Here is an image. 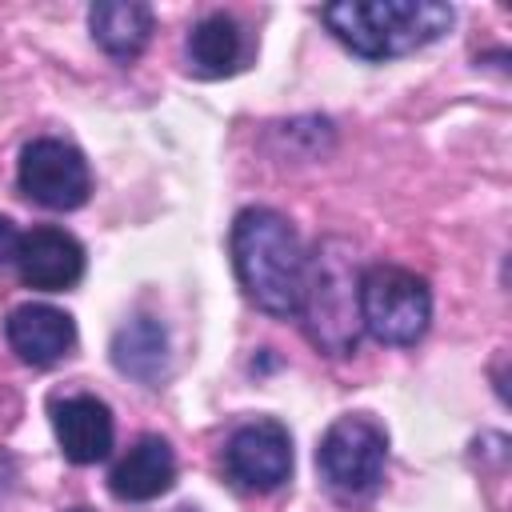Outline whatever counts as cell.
I'll return each instance as SVG.
<instances>
[{"label": "cell", "instance_id": "obj_1", "mask_svg": "<svg viewBox=\"0 0 512 512\" xmlns=\"http://www.w3.org/2000/svg\"><path fill=\"white\" fill-rule=\"evenodd\" d=\"M304 248L296 228L272 208H244L232 220V264L244 296L268 316H296L304 288Z\"/></svg>", "mask_w": 512, "mask_h": 512}, {"label": "cell", "instance_id": "obj_2", "mask_svg": "<svg viewBox=\"0 0 512 512\" xmlns=\"http://www.w3.org/2000/svg\"><path fill=\"white\" fill-rule=\"evenodd\" d=\"M452 4L440 0H344L328 4L320 20L364 60H388L440 40L452 28Z\"/></svg>", "mask_w": 512, "mask_h": 512}, {"label": "cell", "instance_id": "obj_3", "mask_svg": "<svg viewBox=\"0 0 512 512\" xmlns=\"http://www.w3.org/2000/svg\"><path fill=\"white\" fill-rule=\"evenodd\" d=\"M304 332L328 356H348L360 340V276L348 260V244L324 240L316 244L312 260H304V288L300 308Z\"/></svg>", "mask_w": 512, "mask_h": 512}, {"label": "cell", "instance_id": "obj_4", "mask_svg": "<svg viewBox=\"0 0 512 512\" xmlns=\"http://www.w3.org/2000/svg\"><path fill=\"white\" fill-rule=\"evenodd\" d=\"M432 320L428 280L400 264H372L360 272V324L380 344H416Z\"/></svg>", "mask_w": 512, "mask_h": 512}, {"label": "cell", "instance_id": "obj_5", "mask_svg": "<svg viewBox=\"0 0 512 512\" xmlns=\"http://www.w3.org/2000/svg\"><path fill=\"white\" fill-rule=\"evenodd\" d=\"M384 460L388 436L372 416H340L336 424H328L316 448L320 476L340 496H368L384 476Z\"/></svg>", "mask_w": 512, "mask_h": 512}, {"label": "cell", "instance_id": "obj_6", "mask_svg": "<svg viewBox=\"0 0 512 512\" xmlns=\"http://www.w3.org/2000/svg\"><path fill=\"white\" fill-rule=\"evenodd\" d=\"M16 180L28 200H36L40 208H52V212H72L92 192V172H88L84 152L64 140H52V136L24 144Z\"/></svg>", "mask_w": 512, "mask_h": 512}, {"label": "cell", "instance_id": "obj_7", "mask_svg": "<svg viewBox=\"0 0 512 512\" xmlns=\"http://www.w3.org/2000/svg\"><path fill=\"white\" fill-rule=\"evenodd\" d=\"M224 468L252 492H272L292 476V436L280 420H252L224 444Z\"/></svg>", "mask_w": 512, "mask_h": 512}, {"label": "cell", "instance_id": "obj_8", "mask_svg": "<svg viewBox=\"0 0 512 512\" xmlns=\"http://www.w3.org/2000/svg\"><path fill=\"white\" fill-rule=\"evenodd\" d=\"M12 264L28 288L64 292L84 276V248L64 228H32V232H20Z\"/></svg>", "mask_w": 512, "mask_h": 512}, {"label": "cell", "instance_id": "obj_9", "mask_svg": "<svg viewBox=\"0 0 512 512\" xmlns=\"http://www.w3.org/2000/svg\"><path fill=\"white\" fill-rule=\"evenodd\" d=\"M52 428L60 440V452L72 464H96L112 452L116 440V424H112V408L100 396H64L52 404Z\"/></svg>", "mask_w": 512, "mask_h": 512}, {"label": "cell", "instance_id": "obj_10", "mask_svg": "<svg viewBox=\"0 0 512 512\" xmlns=\"http://www.w3.org/2000/svg\"><path fill=\"white\" fill-rule=\"evenodd\" d=\"M8 344L12 352L32 364V368H48L56 360H64L76 344V324L68 312L52 308V304H20L8 312Z\"/></svg>", "mask_w": 512, "mask_h": 512}, {"label": "cell", "instance_id": "obj_11", "mask_svg": "<svg viewBox=\"0 0 512 512\" xmlns=\"http://www.w3.org/2000/svg\"><path fill=\"white\" fill-rule=\"evenodd\" d=\"M172 484H176V452H172V444L160 440V436L136 440V444L116 460V468L108 472L112 496H116V500H128V504L156 500V496H164Z\"/></svg>", "mask_w": 512, "mask_h": 512}, {"label": "cell", "instance_id": "obj_12", "mask_svg": "<svg viewBox=\"0 0 512 512\" xmlns=\"http://www.w3.org/2000/svg\"><path fill=\"white\" fill-rule=\"evenodd\" d=\"M92 40L112 60H136L152 40V8L136 0H100L88 8Z\"/></svg>", "mask_w": 512, "mask_h": 512}, {"label": "cell", "instance_id": "obj_13", "mask_svg": "<svg viewBox=\"0 0 512 512\" xmlns=\"http://www.w3.org/2000/svg\"><path fill=\"white\" fill-rule=\"evenodd\" d=\"M112 364L140 384H160L168 368V328L156 316H132L112 336Z\"/></svg>", "mask_w": 512, "mask_h": 512}, {"label": "cell", "instance_id": "obj_14", "mask_svg": "<svg viewBox=\"0 0 512 512\" xmlns=\"http://www.w3.org/2000/svg\"><path fill=\"white\" fill-rule=\"evenodd\" d=\"M240 56H244V36H240V24L224 12H212L204 20L192 24L188 32V68L204 80H220V76H232L240 68Z\"/></svg>", "mask_w": 512, "mask_h": 512}, {"label": "cell", "instance_id": "obj_15", "mask_svg": "<svg viewBox=\"0 0 512 512\" xmlns=\"http://www.w3.org/2000/svg\"><path fill=\"white\" fill-rule=\"evenodd\" d=\"M16 244H20V232H16V224H12L8 216H0V268L16 260Z\"/></svg>", "mask_w": 512, "mask_h": 512}]
</instances>
